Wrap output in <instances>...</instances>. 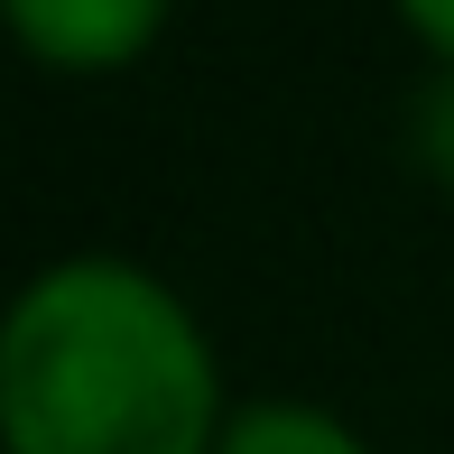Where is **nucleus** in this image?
<instances>
[{
	"mask_svg": "<svg viewBox=\"0 0 454 454\" xmlns=\"http://www.w3.org/2000/svg\"><path fill=\"white\" fill-rule=\"evenodd\" d=\"M214 454H371V445L353 418H334L316 399H251V408H232Z\"/></svg>",
	"mask_w": 454,
	"mask_h": 454,
	"instance_id": "7ed1b4c3",
	"label": "nucleus"
},
{
	"mask_svg": "<svg viewBox=\"0 0 454 454\" xmlns=\"http://www.w3.org/2000/svg\"><path fill=\"white\" fill-rule=\"evenodd\" d=\"M223 362L195 306L121 251L47 260L0 325V445L10 454H214Z\"/></svg>",
	"mask_w": 454,
	"mask_h": 454,
	"instance_id": "f257e3e1",
	"label": "nucleus"
},
{
	"mask_svg": "<svg viewBox=\"0 0 454 454\" xmlns=\"http://www.w3.org/2000/svg\"><path fill=\"white\" fill-rule=\"evenodd\" d=\"M176 0H10L19 47L47 74H121L158 47Z\"/></svg>",
	"mask_w": 454,
	"mask_h": 454,
	"instance_id": "f03ea898",
	"label": "nucleus"
},
{
	"mask_svg": "<svg viewBox=\"0 0 454 454\" xmlns=\"http://www.w3.org/2000/svg\"><path fill=\"white\" fill-rule=\"evenodd\" d=\"M408 158L454 185V66H427V84L408 93Z\"/></svg>",
	"mask_w": 454,
	"mask_h": 454,
	"instance_id": "20e7f679",
	"label": "nucleus"
},
{
	"mask_svg": "<svg viewBox=\"0 0 454 454\" xmlns=\"http://www.w3.org/2000/svg\"><path fill=\"white\" fill-rule=\"evenodd\" d=\"M389 10H399V28L418 37L436 66H454V0H389Z\"/></svg>",
	"mask_w": 454,
	"mask_h": 454,
	"instance_id": "39448f33",
	"label": "nucleus"
}]
</instances>
